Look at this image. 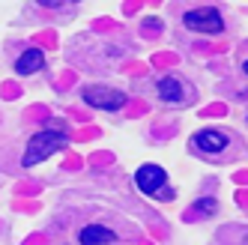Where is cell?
<instances>
[{"label": "cell", "instance_id": "obj_11", "mask_svg": "<svg viewBox=\"0 0 248 245\" xmlns=\"http://www.w3.org/2000/svg\"><path fill=\"white\" fill-rule=\"evenodd\" d=\"M245 75H248V60H245Z\"/></svg>", "mask_w": 248, "mask_h": 245}, {"label": "cell", "instance_id": "obj_1", "mask_svg": "<svg viewBox=\"0 0 248 245\" xmlns=\"http://www.w3.org/2000/svg\"><path fill=\"white\" fill-rule=\"evenodd\" d=\"M66 141H69L66 135H60V132H51V129H45V132H36V135L30 138L27 150H24V159H21V165H24V168H33V165L45 162L48 155L60 153V150L66 147Z\"/></svg>", "mask_w": 248, "mask_h": 245}, {"label": "cell", "instance_id": "obj_4", "mask_svg": "<svg viewBox=\"0 0 248 245\" xmlns=\"http://www.w3.org/2000/svg\"><path fill=\"white\" fill-rule=\"evenodd\" d=\"M183 24L194 33H221L224 30V18L218 15V9L203 6V9H188L183 15Z\"/></svg>", "mask_w": 248, "mask_h": 245}, {"label": "cell", "instance_id": "obj_10", "mask_svg": "<svg viewBox=\"0 0 248 245\" xmlns=\"http://www.w3.org/2000/svg\"><path fill=\"white\" fill-rule=\"evenodd\" d=\"M242 245H248V233H245V236H242Z\"/></svg>", "mask_w": 248, "mask_h": 245}, {"label": "cell", "instance_id": "obj_2", "mask_svg": "<svg viewBox=\"0 0 248 245\" xmlns=\"http://www.w3.org/2000/svg\"><path fill=\"white\" fill-rule=\"evenodd\" d=\"M135 183L150 198H162V200L173 198V191L168 185V173H165V168H158V165H140L138 173H135Z\"/></svg>", "mask_w": 248, "mask_h": 245}, {"label": "cell", "instance_id": "obj_5", "mask_svg": "<svg viewBox=\"0 0 248 245\" xmlns=\"http://www.w3.org/2000/svg\"><path fill=\"white\" fill-rule=\"evenodd\" d=\"M194 147L203 150V153H221L227 147V135L218 129H201L194 135Z\"/></svg>", "mask_w": 248, "mask_h": 245}, {"label": "cell", "instance_id": "obj_8", "mask_svg": "<svg viewBox=\"0 0 248 245\" xmlns=\"http://www.w3.org/2000/svg\"><path fill=\"white\" fill-rule=\"evenodd\" d=\"M155 90H158V99L168 102V105H180L186 102V90H183V84L176 81V78H162L155 84Z\"/></svg>", "mask_w": 248, "mask_h": 245}, {"label": "cell", "instance_id": "obj_6", "mask_svg": "<svg viewBox=\"0 0 248 245\" xmlns=\"http://www.w3.org/2000/svg\"><path fill=\"white\" fill-rule=\"evenodd\" d=\"M78 239H81V245H108V242L117 239V233L108 230L105 224H87L84 230L78 233Z\"/></svg>", "mask_w": 248, "mask_h": 245}, {"label": "cell", "instance_id": "obj_9", "mask_svg": "<svg viewBox=\"0 0 248 245\" xmlns=\"http://www.w3.org/2000/svg\"><path fill=\"white\" fill-rule=\"evenodd\" d=\"M194 206H198L201 213H206V215H212V213H216V209H218V203L212 200V198H206V200H198V203H194Z\"/></svg>", "mask_w": 248, "mask_h": 245}, {"label": "cell", "instance_id": "obj_7", "mask_svg": "<svg viewBox=\"0 0 248 245\" xmlns=\"http://www.w3.org/2000/svg\"><path fill=\"white\" fill-rule=\"evenodd\" d=\"M42 66H45L42 48H27L24 54L15 60V72H18V75H33V72H39Z\"/></svg>", "mask_w": 248, "mask_h": 245}, {"label": "cell", "instance_id": "obj_3", "mask_svg": "<svg viewBox=\"0 0 248 245\" xmlns=\"http://www.w3.org/2000/svg\"><path fill=\"white\" fill-rule=\"evenodd\" d=\"M84 102L90 105V108H99V111H120L123 105H126V93L114 90V87H105V84H90L81 90Z\"/></svg>", "mask_w": 248, "mask_h": 245}]
</instances>
